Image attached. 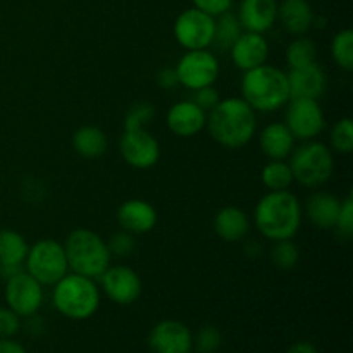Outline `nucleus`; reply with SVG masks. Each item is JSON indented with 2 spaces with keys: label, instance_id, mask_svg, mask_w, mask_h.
<instances>
[{
  "label": "nucleus",
  "instance_id": "21",
  "mask_svg": "<svg viewBox=\"0 0 353 353\" xmlns=\"http://www.w3.org/2000/svg\"><path fill=\"white\" fill-rule=\"evenodd\" d=\"M250 217L243 209L236 205L223 207L216 212L212 219L214 233L228 243H236L250 233Z\"/></svg>",
  "mask_w": 353,
  "mask_h": 353
},
{
  "label": "nucleus",
  "instance_id": "13",
  "mask_svg": "<svg viewBox=\"0 0 353 353\" xmlns=\"http://www.w3.org/2000/svg\"><path fill=\"white\" fill-rule=\"evenodd\" d=\"M100 286L110 302L117 305H131L141 295V279L130 265H109L100 276Z\"/></svg>",
  "mask_w": 353,
  "mask_h": 353
},
{
  "label": "nucleus",
  "instance_id": "15",
  "mask_svg": "<svg viewBox=\"0 0 353 353\" xmlns=\"http://www.w3.org/2000/svg\"><path fill=\"white\" fill-rule=\"evenodd\" d=\"M169 131L179 138H193L205 130L207 112L193 100H179L169 107L165 114Z\"/></svg>",
  "mask_w": 353,
  "mask_h": 353
},
{
  "label": "nucleus",
  "instance_id": "33",
  "mask_svg": "<svg viewBox=\"0 0 353 353\" xmlns=\"http://www.w3.org/2000/svg\"><path fill=\"white\" fill-rule=\"evenodd\" d=\"M223 343L221 331L216 326L200 327L199 333L193 336V348L199 353H214L219 350Z\"/></svg>",
  "mask_w": 353,
  "mask_h": 353
},
{
  "label": "nucleus",
  "instance_id": "27",
  "mask_svg": "<svg viewBox=\"0 0 353 353\" xmlns=\"http://www.w3.org/2000/svg\"><path fill=\"white\" fill-rule=\"evenodd\" d=\"M261 179L262 185H264L269 192L290 190V186L295 183L292 168H290V164L286 161H269L268 164L262 168Z\"/></svg>",
  "mask_w": 353,
  "mask_h": 353
},
{
  "label": "nucleus",
  "instance_id": "14",
  "mask_svg": "<svg viewBox=\"0 0 353 353\" xmlns=\"http://www.w3.org/2000/svg\"><path fill=\"white\" fill-rule=\"evenodd\" d=\"M148 347L154 353H192L193 334L186 324L164 319L152 327Z\"/></svg>",
  "mask_w": 353,
  "mask_h": 353
},
{
  "label": "nucleus",
  "instance_id": "9",
  "mask_svg": "<svg viewBox=\"0 0 353 353\" xmlns=\"http://www.w3.org/2000/svg\"><path fill=\"white\" fill-rule=\"evenodd\" d=\"M216 17L196 7L183 10L174 21V38L185 50L209 48L214 40Z\"/></svg>",
  "mask_w": 353,
  "mask_h": 353
},
{
  "label": "nucleus",
  "instance_id": "20",
  "mask_svg": "<svg viewBox=\"0 0 353 353\" xmlns=\"http://www.w3.org/2000/svg\"><path fill=\"white\" fill-rule=\"evenodd\" d=\"M341 200L336 195L324 190H317L305 200V207H302L303 214L312 226L317 230H334L338 214H340Z\"/></svg>",
  "mask_w": 353,
  "mask_h": 353
},
{
  "label": "nucleus",
  "instance_id": "24",
  "mask_svg": "<svg viewBox=\"0 0 353 353\" xmlns=\"http://www.w3.org/2000/svg\"><path fill=\"white\" fill-rule=\"evenodd\" d=\"M109 141L105 133L97 126H81L72 134V148L85 159H99L107 152Z\"/></svg>",
  "mask_w": 353,
  "mask_h": 353
},
{
  "label": "nucleus",
  "instance_id": "4",
  "mask_svg": "<svg viewBox=\"0 0 353 353\" xmlns=\"http://www.w3.org/2000/svg\"><path fill=\"white\" fill-rule=\"evenodd\" d=\"M52 302L55 310L68 319L85 321L99 310L100 290L95 279L68 272L54 285Z\"/></svg>",
  "mask_w": 353,
  "mask_h": 353
},
{
  "label": "nucleus",
  "instance_id": "22",
  "mask_svg": "<svg viewBox=\"0 0 353 353\" xmlns=\"http://www.w3.org/2000/svg\"><path fill=\"white\" fill-rule=\"evenodd\" d=\"M314 12L309 0H281L278 3V21L283 30L293 37H302L314 28Z\"/></svg>",
  "mask_w": 353,
  "mask_h": 353
},
{
  "label": "nucleus",
  "instance_id": "5",
  "mask_svg": "<svg viewBox=\"0 0 353 353\" xmlns=\"http://www.w3.org/2000/svg\"><path fill=\"white\" fill-rule=\"evenodd\" d=\"M64 250L69 271L92 279H99L105 272L112 257L105 240L86 228H79L69 234Z\"/></svg>",
  "mask_w": 353,
  "mask_h": 353
},
{
  "label": "nucleus",
  "instance_id": "18",
  "mask_svg": "<svg viewBox=\"0 0 353 353\" xmlns=\"http://www.w3.org/2000/svg\"><path fill=\"white\" fill-rule=\"evenodd\" d=\"M117 223L121 230L131 233L133 236L150 233L157 226V210L147 200H126L117 209Z\"/></svg>",
  "mask_w": 353,
  "mask_h": 353
},
{
  "label": "nucleus",
  "instance_id": "41",
  "mask_svg": "<svg viewBox=\"0 0 353 353\" xmlns=\"http://www.w3.org/2000/svg\"><path fill=\"white\" fill-rule=\"evenodd\" d=\"M286 353H319V350L310 341H296L286 350Z\"/></svg>",
  "mask_w": 353,
  "mask_h": 353
},
{
  "label": "nucleus",
  "instance_id": "34",
  "mask_svg": "<svg viewBox=\"0 0 353 353\" xmlns=\"http://www.w3.org/2000/svg\"><path fill=\"white\" fill-rule=\"evenodd\" d=\"M107 247H109L110 255H116V257H128L134 252L137 248V241L131 233L126 231H117L107 241Z\"/></svg>",
  "mask_w": 353,
  "mask_h": 353
},
{
  "label": "nucleus",
  "instance_id": "19",
  "mask_svg": "<svg viewBox=\"0 0 353 353\" xmlns=\"http://www.w3.org/2000/svg\"><path fill=\"white\" fill-rule=\"evenodd\" d=\"M278 0H240L236 16L241 28L264 34L278 21Z\"/></svg>",
  "mask_w": 353,
  "mask_h": 353
},
{
  "label": "nucleus",
  "instance_id": "37",
  "mask_svg": "<svg viewBox=\"0 0 353 353\" xmlns=\"http://www.w3.org/2000/svg\"><path fill=\"white\" fill-rule=\"evenodd\" d=\"M193 93H195V95H193L192 100L200 107V109L205 110V112H210V110H212L214 107L221 102V95H219V92L214 88V85L205 86V88L195 90Z\"/></svg>",
  "mask_w": 353,
  "mask_h": 353
},
{
  "label": "nucleus",
  "instance_id": "3",
  "mask_svg": "<svg viewBox=\"0 0 353 353\" xmlns=\"http://www.w3.org/2000/svg\"><path fill=\"white\" fill-rule=\"evenodd\" d=\"M241 99L255 112H276L290 102L288 74L271 64L245 71L241 78Z\"/></svg>",
  "mask_w": 353,
  "mask_h": 353
},
{
  "label": "nucleus",
  "instance_id": "11",
  "mask_svg": "<svg viewBox=\"0 0 353 353\" xmlns=\"http://www.w3.org/2000/svg\"><path fill=\"white\" fill-rule=\"evenodd\" d=\"M6 302L10 310L19 317H30L38 314V310L43 305V286L28 274L26 271H21L14 274L12 278L6 279Z\"/></svg>",
  "mask_w": 353,
  "mask_h": 353
},
{
  "label": "nucleus",
  "instance_id": "6",
  "mask_svg": "<svg viewBox=\"0 0 353 353\" xmlns=\"http://www.w3.org/2000/svg\"><path fill=\"white\" fill-rule=\"evenodd\" d=\"M293 179L300 186L317 190L326 185L334 172V155L327 145L317 140L302 141L290 154Z\"/></svg>",
  "mask_w": 353,
  "mask_h": 353
},
{
  "label": "nucleus",
  "instance_id": "35",
  "mask_svg": "<svg viewBox=\"0 0 353 353\" xmlns=\"http://www.w3.org/2000/svg\"><path fill=\"white\" fill-rule=\"evenodd\" d=\"M334 230H336L343 238H352L353 234V196L352 195H348L347 199L341 200L340 214H338Z\"/></svg>",
  "mask_w": 353,
  "mask_h": 353
},
{
  "label": "nucleus",
  "instance_id": "29",
  "mask_svg": "<svg viewBox=\"0 0 353 353\" xmlns=\"http://www.w3.org/2000/svg\"><path fill=\"white\" fill-rule=\"evenodd\" d=\"M331 57L334 64L343 71L353 69V31L350 28L338 31L331 41Z\"/></svg>",
  "mask_w": 353,
  "mask_h": 353
},
{
  "label": "nucleus",
  "instance_id": "1",
  "mask_svg": "<svg viewBox=\"0 0 353 353\" xmlns=\"http://www.w3.org/2000/svg\"><path fill=\"white\" fill-rule=\"evenodd\" d=\"M205 128L221 147L238 150L254 140L257 133V112L241 97L221 99V102L207 112Z\"/></svg>",
  "mask_w": 353,
  "mask_h": 353
},
{
  "label": "nucleus",
  "instance_id": "31",
  "mask_svg": "<svg viewBox=\"0 0 353 353\" xmlns=\"http://www.w3.org/2000/svg\"><path fill=\"white\" fill-rule=\"evenodd\" d=\"M300 261V250L293 240H279L274 241V247L271 250V262L276 269L283 272H288L296 268Z\"/></svg>",
  "mask_w": 353,
  "mask_h": 353
},
{
  "label": "nucleus",
  "instance_id": "39",
  "mask_svg": "<svg viewBox=\"0 0 353 353\" xmlns=\"http://www.w3.org/2000/svg\"><path fill=\"white\" fill-rule=\"evenodd\" d=\"M157 85L164 90H172L179 85L174 68H164L157 72Z\"/></svg>",
  "mask_w": 353,
  "mask_h": 353
},
{
  "label": "nucleus",
  "instance_id": "32",
  "mask_svg": "<svg viewBox=\"0 0 353 353\" xmlns=\"http://www.w3.org/2000/svg\"><path fill=\"white\" fill-rule=\"evenodd\" d=\"M155 107L150 102H137L128 109L124 116V130H147L148 124L154 123Z\"/></svg>",
  "mask_w": 353,
  "mask_h": 353
},
{
  "label": "nucleus",
  "instance_id": "42",
  "mask_svg": "<svg viewBox=\"0 0 353 353\" xmlns=\"http://www.w3.org/2000/svg\"><path fill=\"white\" fill-rule=\"evenodd\" d=\"M26 319H30L28 321V327H30L31 334H34V336H37V334H40L41 327H43V324H41V317H38V314H33V316L26 317Z\"/></svg>",
  "mask_w": 353,
  "mask_h": 353
},
{
  "label": "nucleus",
  "instance_id": "23",
  "mask_svg": "<svg viewBox=\"0 0 353 353\" xmlns=\"http://www.w3.org/2000/svg\"><path fill=\"white\" fill-rule=\"evenodd\" d=\"M295 141L285 123H271L259 133V147L269 161H286L295 148Z\"/></svg>",
  "mask_w": 353,
  "mask_h": 353
},
{
  "label": "nucleus",
  "instance_id": "16",
  "mask_svg": "<svg viewBox=\"0 0 353 353\" xmlns=\"http://www.w3.org/2000/svg\"><path fill=\"white\" fill-rule=\"evenodd\" d=\"M231 61L240 71H250L265 64L269 57V41L262 33L243 31L230 48Z\"/></svg>",
  "mask_w": 353,
  "mask_h": 353
},
{
  "label": "nucleus",
  "instance_id": "40",
  "mask_svg": "<svg viewBox=\"0 0 353 353\" xmlns=\"http://www.w3.org/2000/svg\"><path fill=\"white\" fill-rule=\"evenodd\" d=\"M0 353H28L23 345L14 341L12 338H0Z\"/></svg>",
  "mask_w": 353,
  "mask_h": 353
},
{
  "label": "nucleus",
  "instance_id": "2",
  "mask_svg": "<svg viewBox=\"0 0 353 353\" xmlns=\"http://www.w3.org/2000/svg\"><path fill=\"white\" fill-rule=\"evenodd\" d=\"M303 221L302 202L290 190L268 192L257 202L254 223L259 233L271 241L293 240Z\"/></svg>",
  "mask_w": 353,
  "mask_h": 353
},
{
  "label": "nucleus",
  "instance_id": "12",
  "mask_svg": "<svg viewBox=\"0 0 353 353\" xmlns=\"http://www.w3.org/2000/svg\"><path fill=\"white\" fill-rule=\"evenodd\" d=\"M119 152L128 165L140 171L154 168L161 159V145L147 130H124L119 140Z\"/></svg>",
  "mask_w": 353,
  "mask_h": 353
},
{
  "label": "nucleus",
  "instance_id": "7",
  "mask_svg": "<svg viewBox=\"0 0 353 353\" xmlns=\"http://www.w3.org/2000/svg\"><path fill=\"white\" fill-rule=\"evenodd\" d=\"M24 271L41 286H54L69 272L64 245L52 238H43L28 248Z\"/></svg>",
  "mask_w": 353,
  "mask_h": 353
},
{
  "label": "nucleus",
  "instance_id": "25",
  "mask_svg": "<svg viewBox=\"0 0 353 353\" xmlns=\"http://www.w3.org/2000/svg\"><path fill=\"white\" fill-rule=\"evenodd\" d=\"M26 238L14 230H0V268H24L28 254Z\"/></svg>",
  "mask_w": 353,
  "mask_h": 353
},
{
  "label": "nucleus",
  "instance_id": "36",
  "mask_svg": "<svg viewBox=\"0 0 353 353\" xmlns=\"http://www.w3.org/2000/svg\"><path fill=\"white\" fill-rule=\"evenodd\" d=\"M19 330L21 317L9 307H0V338H12Z\"/></svg>",
  "mask_w": 353,
  "mask_h": 353
},
{
  "label": "nucleus",
  "instance_id": "26",
  "mask_svg": "<svg viewBox=\"0 0 353 353\" xmlns=\"http://www.w3.org/2000/svg\"><path fill=\"white\" fill-rule=\"evenodd\" d=\"M243 31L245 30L241 28V23L236 14L228 10V12L216 17V30H214L212 45L216 48H219V50L228 52Z\"/></svg>",
  "mask_w": 353,
  "mask_h": 353
},
{
  "label": "nucleus",
  "instance_id": "8",
  "mask_svg": "<svg viewBox=\"0 0 353 353\" xmlns=\"http://www.w3.org/2000/svg\"><path fill=\"white\" fill-rule=\"evenodd\" d=\"M174 69L179 85L192 90V92L205 88V86H212L221 72L219 59L209 48L186 50V54L179 59Z\"/></svg>",
  "mask_w": 353,
  "mask_h": 353
},
{
  "label": "nucleus",
  "instance_id": "10",
  "mask_svg": "<svg viewBox=\"0 0 353 353\" xmlns=\"http://www.w3.org/2000/svg\"><path fill=\"white\" fill-rule=\"evenodd\" d=\"M286 128L295 140H316L326 128V116L319 100L292 99L286 103Z\"/></svg>",
  "mask_w": 353,
  "mask_h": 353
},
{
  "label": "nucleus",
  "instance_id": "17",
  "mask_svg": "<svg viewBox=\"0 0 353 353\" xmlns=\"http://www.w3.org/2000/svg\"><path fill=\"white\" fill-rule=\"evenodd\" d=\"M288 86L290 100L292 99H312L319 100L326 93L327 76L317 62H312L303 68L290 69Z\"/></svg>",
  "mask_w": 353,
  "mask_h": 353
},
{
  "label": "nucleus",
  "instance_id": "28",
  "mask_svg": "<svg viewBox=\"0 0 353 353\" xmlns=\"http://www.w3.org/2000/svg\"><path fill=\"white\" fill-rule=\"evenodd\" d=\"M312 62H317L316 43L305 34L293 38L286 48V64L290 65V69L303 68V65H309Z\"/></svg>",
  "mask_w": 353,
  "mask_h": 353
},
{
  "label": "nucleus",
  "instance_id": "38",
  "mask_svg": "<svg viewBox=\"0 0 353 353\" xmlns=\"http://www.w3.org/2000/svg\"><path fill=\"white\" fill-rule=\"evenodd\" d=\"M234 0H193V7L217 17L221 14L228 12L233 7Z\"/></svg>",
  "mask_w": 353,
  "mask_h": 353
},
{
  "label": "nucleus",
  "instance_id": "30",
  "mask_svg": "<svg viewBox=\"0 0 353 353\" xmlns=\"http://www.w3.org/2000/svg\"><path fill=\"white\" fill-rule=\"evenodd\" d=\"M330 148L336 154L348 155L353 152V123L350 117H341L330 131Z\"/></svg>",
  "mask_w": 353,
  "mask_h": 353
}]
</instances>
